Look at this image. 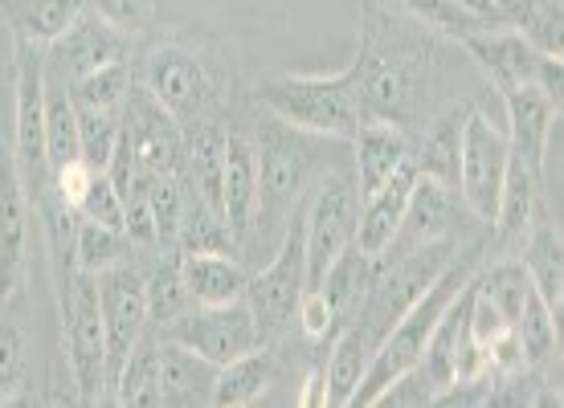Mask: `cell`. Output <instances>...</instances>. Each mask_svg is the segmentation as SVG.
I'll return each mask as SVG.
<instances>
[{
    "mask_svg": "<svg viewBox=\"0 0 564 408\" xmlns=\"http://www.w3.org/2000/svg\"><path fill=\"white\" fill-rule=\"evenodd\" d=\"M454 57L463 49L451 37L401 13L393 0H360L352 70L365 119L401 131L422 128L442 102L463 99L451 90Z\"/></svg>",
    "mask_w": 564,
    "mask_h": 408,
    "instance_id": "6da1fadb",
    "label": "cell"
},
{
    "mask_svg": "<svg viewBox=\"0 0 564 408\" xmlns=\"http://www.w3.org/2000/svg\"><path fill=\"white\" fill-rule=\"evenodd\" d=\"M135 82L181 123V131L229 119L250 90L229 37L197 25L155 29L135 49Z\"/></svg>",
    "mask_w": 564,
    "mask_h": 408,
    "instance_id": "7a4b0ae2",
    "label": "cell"
},
{
    "mask_svg": "<svg viewBox=\"0 0 564 408\" xmlns=\"http://www.w3.org/2000/svg\"><path fill=\"white\" fill-rule=\"evenodd\" d=\"M254 107V102H250ZM254 152H258V209L254 225L241 241V262L254 254H274L286 225L295 221L307 192L324 176L327 164H336L348 152L344 140H324L303 128H291L274 114L254 107Z\"/></svg>",
    "mask_w": 564,
    "mask_h": 408,
    "instance_id": "3957f363",
    "label": "cell"
},
{
    "mask_svg": "<svg viewBox=\"0 0 564 408\" xmlns=\"http://www.w3.org/2000/svg\"><path fill=\"white\" fill-rule=\"evenodd\" d=\"M45 262L57 298V343L78 405H107V339L99 278L74 266V238H45Z\"/></svg>",
    "mask_w": 564,
    "mask_h": 408,
    "instance_id": "277c9868",
    "label": "cell"
},
{
    "mask_svg": "<svg viewBox=\"0 0 564 408\" xmlns=\"http://www.w3.org/2000/svg\"><path fill=\"white\" fill-rule=\"evenodd\" d=\"M482 262H487V241H470V245L458 250V257H454L451 266L442 269L422 295L413 298V307L405 310V315L384 331L381 343H377L372 364H368L365 381H360V388H356L352 405L348 408H372L377 405V396H381L389 384L401 381L410 367H417L425 343H430V335H434L437 319L446 315V307H451L454 295L463 290L466 282L479 274Z\"/></svg>",
    "mask_w": 564,
    "mask_h": 408,
    "instance_id": "5b68a950",
    "label": "cell"
},
{
    "mask_svg": "<svg viewBox=\"0 0 564 408\" xmlns=\"http://www.w3.org/2000/svg\"><path fill=\"white\" fill-rule=\"evenodd\" d=\"M258 111L274 114L291 128H303L324 140H352L365 123L360 111V86H356L352 62L336 74H291L267 70L246 86Z\"/></svg>",
    "mask_w": 564,
    "mask_h": 408,
    "instance_id": "8992f818",
    "label": "cell"
},
{
    "mask_svg": "<svg viewBox=\"0 0 564 408\" xmlns=\"http://www.w3.org/2000/svg\"><path fill=\"white\" fill-rule=\"evenodd\" d=\"M360 184L352 172V147L327 164L303 205V254H307V286H319L327 266L356 241L360 221Z\"/></svg>",
    "mask_w": 564,
    "mask_h": 408,
    "instance_id": "52a82bcc",
    "label": "cell"
},
{
    "mask_svg": "<svg viewBox=\"0 0 564 408\" xmlns=\"http://www.w3.org/2000/svg\"><path fill=\"white\" fill-rule=\"evenodd\" d=\"M303 290H307V254H303V212H299L267 266L250 269V282H246V307L254 315L262 348H279L295 331Z\"/></svg>",
    "mask_w": 564,
    "mask_h": 408,
    "instance_id": "ba28073f",
    "label": "cell"
},
{
    "mask_svg": "<svg viewBox=\"0 0 564 408\" xmlns=\"http://www.w3.org/2000/svg\"><path fill=\"white\" fill-rule=\"evenodd\" d=\"M148 254L135 250L131 257L99 269V310H102V339H107V405L115 400V381L128 364L131 348L152 327L148 319Z\"/></svg>",
    "mask_w": 564,
    "mask_h": 408,
    "instance_id": "9c48e42d",
    "label": "cell"
},
{
    "mask_svg": "<svg viewBox=\"0 0 564 408\" xmlns=\"http://www.w3.org/2000/svg\"><path fill=\"white\" fill-rule=\"evenodd\" d=\"M13 155L29 197L54 184L45 159V49L21 37H13Z\"/></svg>",
    "mask_w": 564,
    "mask_h": 408,
    "instance_id": "30bf717a",
    "label": "cell"
},
{
    "mask_svg": "<svg viewBox=\"0 0 564 408\" xmlns=\"http://www.w3.org/2000/svg\"><path fill=\"white\" fill-rule=\"evenodd\" d=\"M437 241H463V245L466 241H487V225L466 209L458 188L417 176L405 217H401V229H397L393 245L384 254H410V250L437 245Z\"/></svg>",
    "mask_w": 564,
    "mask_h": 408,
    "instance_id": "8fae6325",
    "label": "cell"
},
{
    "mask_svg": "<svg viewBox=\"0 0 564 408\" xmlns=\"http://www.w3.org/2000/svg\"><path fill=\"white\" fill-rule=\"evenodd\" d=\"M160 339H169V343H184V348H193L197 355H205L209 364H229V360H238V355L254 352L262 348V339H258V323L250 307H246V298L238 302H221V307H184L181 315H172L169 323L152 327Z\"/></svg>",
    "mask_w": 564,
    "mask_h": 408,
    "instance_id": "7c38bea8",
    "label": "cell"
},
{
    "mask_svg": "<svg viewBox=\"0 0 564 408\" xmlns=\"http://www.w3.org/2000/svg\"><path fill=\"white\" fill-rule=\"evenodd\" d=\"M508 131L495 128L479 107H470L463 123V147H458V197L487 229H491L495 205H499L503 176H508Z\"/></svg>",
    "mask_w": 564,
    "mask_h": 408,
    "instance_id": "4fadbf2b",
    "label": "cell"
},
{
    "mask_svg": "<svg viewBox=\"0 0 564 408\" xmlns=\"http://www.w3.org/2000/svg\"><path fill=\"white\" fill-rule=\"evenodd\" d=\"M33 197L17 168L13 143H0V307H9L29 286V233H33Z\"/></svg>",
    "mask_w": 564,
    "mask_h": 408,
    "instance_id": "5bb4252c",
    "label": "cell"
},
{
    "mask_svg": "<svg viewBox=\"0 0 564 408\" xmlns=\"http://www.w3.org/2000/svg\"><path fill=\"white\" fill-rule=\"evenodd\" d=\"M140 42L119 33L115 25H107L95 9H86L78 21H74L62 37H57L50 49H45V74L57 78V82H78L86 74H99L115 62H128L135 57Z\"/></svg>",
    "mask_w": 564,
    "mask_h": 408,
    "instance_id": "9a60e30c",
    "label": "cell"
},
{
    "mask_svg": "<svg viewBox=\"0 0 564 408\" xmlns=\"http://www.w3.org/2000/svg\"><path fill=\"white\" fill-rule=\"evenodd\" d=\"M254 209H258V152H254V107H250V95L234 107L229 114V131H226V176H221V217H226L229 233L241 241L254 225Z\"/></svg>",
    "mask_w": 564,
    "mask_h": 408,
    "instance_id": "2e32d148",
    "label": "cell"
},
{
    "mask_svg": "<svg viewBox=\"0 0 564 408\" xmlns=\"http://www.w3.org/2000/svg\"><path fill=\"white\" fill-rule=\"evenodd\" d=\"M454 45L463 49V57L482 74V82L491 86L499 99L511 95V90H523V86H536L540 57L544 54L516 25L475 29V33L458 37Z\"/></svg>",
    "mask_w": 564,
    "mask_h": 408,
    "instance_id": "e0dca14e",
    "label": "cell"
},
{
    "mask_svg": "<svg viewBox=\"0 0 564 408\" xmlns=\"http://www.w3.org/2000/svg\"><path fill=\"white\" fill-rule=\"evenodd\" d=\"M135 164L148 176H181L184 164V131L160 102L143 90L140 82L131 86L128 111H123V135Z\"/></svg>",
    "mask_w": 564,
    "mask_h": 408,
    "instance_id": "ac0fdd59",
    "label": "cell"
},
{
    "mask_svg": "<svg viewBox=\"0 0 564 408\" xmlns=\"http://www.w3.org/2000/svg\"><path fill=\"white\" fill-rule=\"evenodd\" d=\"M470 107H475L470 99L442 102L422 128L410 131V164L417 168V176L458 188V147H463V123Z\"/></svg>",
    "mask_w": 564,
    "mask_h": 408,
    "instance_id": "d6986e66",
    "label": "cell"
},
{
    "mask_svg": "<svg viewBox=\"0 0 564 408\" xmlns=\"http://www.w3.org/2000/svg\"><path fill=\"white\" fill-rule=\"evenodd\" d=\"M503 111H508V143L511 155L523 159L532 172L549 176L544 164H549V147H552V131L561 123V107L540 90V86H523V90H511L503 95Z\"/></svg>",
    "mask_w": 564,
    "mask_h": 408,
    "instance_id": "ffe728a7",
    "label": "cell"
},
{
    "mask_svg": "<svg viewBox=\"0 0 564 408\" xmlns=\"http://www.w3.org/2000/svg\"><path fill=\"white\" fill-rule=\"evenodd\" d=\"M413 180H417V168L405 159L372 197L360 200V221H356V241H352L360 254L381 257L393 245L401 217H405V205H410Z\"/></svg>",
    "mask_w": 564,
    "mask_h": 408,
    "instance_id": "44dd1931",
    "label": "cell"
},
{
    "mask_svg": "<svg viewBox=\"0 0 564 408\" xmlns=\"http://www.w3.org/2000/svg\"><path fill=\"white\" fill-rule=\"evenodd\" d=\"M348 147H352V172L360 184V197H372L410 159V131L381 123V119H365L348 140Z\"/></svg>",
    "mask_w": 564,
    "mask_h": 408,
    "instance_id": "7402d4cb",
    "label": "cell"
},
{
    "mask_svg": "<svg viewBox=\"0 0 564 408\" xmlns=\"http://www.w3.org/2000/svg\"><path fill=\"white\" fill-rule=\"evenodd\" d=\"M217 364L197 355L184 343L160 339V400L164 408H200L213 405Z\"/></svg>",
    "mask_w": 564,
    "mask_h": 408,
    "instance_id": "603a6c76",
    "label": "cell"
},
{
    "mask_svg": "<svg viewBox=\"0 0 564 408\" xmlns=\"http://www.w3.org/2000/svg\"><path fill=\"white\" fill-rule=\"evenodd\" d=\"M86 9L90 0H0V25L9 37L50 49Z\"/></svg>",
    "mask_w": 564,
    "mask_h": 408,
    "instance_id": "cb8c5ba5",
    "label": "cell"
},
{
    "mask_svg": "<svg viewBox=\"0 0 564 408\" xmlns=\"http://www.w3.org/2000/svg\"><path fill=\"white\" fill-rule=\"evenodd\" d=\"M520 262L528 269V278L536 286V295L544 298V307L561 315L564 307V238L561 225L552 221V212L544 209L536 217V225L528 229V238L520 245Z\"/></svg>",
    "mask_w": 564,
    "mask_h": 408,
    "instance_id": "d4e9b609",
    "label": "cell"
},
{
    "mask_svg": "<svg viewBox=\"0 0 564 408\" xmlns=\"http://www.w3.org/2000/svg\"><path fill=\"white\" fill-rule=\"evenodd\" d=\"M181 278L197 307H221L246 298L250 269L238 254H181Z\"/></svg>",
    "mask_w": 564,
    "mask_h": 408,
    "instance_id": "484cf974",
    "label": "cell"
},
{
    "mask_svg": "<svg viewBox=\"0 0 564 408\" xmlns=\"http://www.w3.org/2000/svg\"><path fill=\"white\" fill-rule=\"evenodd\" d=\"M377 343L352 323H339L332 343L324 352V376H327V408H348L356 388L365 381L368 364H372Z\"/></svg>",
    "mask_w": 564,
    "mask_h": 408,
    "instance_id": "4316f807",
    "label": "cell"
},
{
    "mask_svg": "<svg viewBox=\"0 0 564 408\" xmlns=\"http://www.w3.org/2000/svg\"><path fill=\"white\" fill-rule=\"evenodd\" d=\"M279 381V348H254L229 364L217 367L213 405L217 408H250Z\"/></svg>",
    "mask_w": 564,
    "mask_h": 408,
    "instance_id": "83f0119b",
    "label": "cell"
},
{
    "mask_svg": "<svg viewBox=\"0 0 564 408\" xmlns=\"http://www.w3.org/2000/svg\"><path fill=\"white\" fill-rule=\"evenodd\" d=\"M516 339H520L523 364L561 384V315L544 307V298L532 290L516 319Z\"/></svg>",
    "mask_w": 564,
    "mask_h": 408,
    "instance_id": "f1b7e54d",
    "label": "cell"
},
{
    "mask_svg": "<svg viewBox=\"0 0 564 408\" xmlns=\"http://www.w3.org/2000/svg\"><path fill=\"white\" fill-rule=\"evenodd\" d=\"M123 408H164L160 400V335L152 327L143 331V339L131 348L128 364L115 381V400Z\"/></svg>",
    "mask_w": 564,
    "mask_h": 408,
    "instance_id": "f546056e",
    "label": "cell"
},
{
    "mask_svg": "<svg viewBox=\"0 0 564 408\" xmlns=\"http://www.w3.org/2000/svg\"><path fill=\"white\" fill-rule=\"evenodd\" d=\"M45 159H50V176L57 168H66V164H74V159H83L70 86L50 78V74H45Z\"/></svg>",
    "mask_w": 564,
    "mask_h": 408,
    "instance_id": "4dcf8cb0",
    "label": "cell"
},
{
    "mask_svg": "<svg viewBox=\"0 0 564 408\" xmlns=\"http://www.w3.org/2000/svg\"><path fill=\"white\" fill-rule=\"evenodd\" d=\"M368 278H372V257L360 254L356 245H348V250L327 266L319 290H324V298L332 302L339 323L360 307V298H365V290H368Z\"/></svg>",
    "mask_w": 564,
    "mask_h": 408,
    "instance_id": "1f68e13d",
    "label": "cell"
},
{
    "mask_svg": "<svg viewBox=\"0 0 564 408\" xmlns=\"http://www.w3.org/2000/svg\"><path fill=\"white\" fill-rule=\"evenodd\" d=\"M131 254H135V245H131L128 233L95 225V221H83V217H78V225H74V266L78 269L99 274V269L115 266V262H123V257H131Z\"/></svg>",
    "mask_w": 564,
    "mask_h": 408,
    "instance_id": "d6a6232c",
    "label": "cell"
},
{
    "mask_svg": "<svg viewBox=\"0 0 564 408\" xmlns=\"http://www.w3.org/2000/svg\"><path fill=\"white\" fill-rule=\"evenodd\" d=\"M29 376V335L13 319H0V405L25 400Z\"/></svg>",
    "mask_w": 564,
    "mask_h": 408,
    "instance_id": "836d02e7",
    "label": "cell"
},
{
    "mask_svg": "<svg viewBox=\"0 0 564 408\" xmlns=\"http://www.w3.org/2000/svg\"><path fill=\"white\" fill-rule=\"evenodd\" d=\"M78 114V140H83V159L95 164V168H107L115 143L123 135V114H107V111H83L74 107Z\"/></svg>",
    "mask_w": 564,
    "mask_h": 408,
    "instance_id": "e575fe53",
    "label": "cell"
},
{
    "mask_svg": "<svg viewBox=\"0 0 564 408\" xmlns=\"http://www.w3.org/2000/svg\"><path fill=\"white\" fill-rule=\"evenodd\" d=\"M90 9L135 42H143L148 33L160 29V0H90Z\"/></svg>",
    "mask_w": 564,
    "mask_h": 408,
    "instance_id": "d590c367",
    "label": "cell"
},
{
    "mask_svg": "<svg viewBox=\"0 0 564 408\" xmlns=\"http://www.w3.org/2000/svg\"><path fill=\"white\" fill-rule=\"evenodd\" d=\"M78 217L83 221H95V225H107V229H119V233H128V212H123V197H119V188L111 184L107 172H99L90 188L83 192L78 200Z\"/></svg>",
    "mask_w": 564,
    "mask_h": 408,
    "instance_id": "8d00e7d4",
    "label": "cell"
},
{
    "mask_svg": "<svg viewBox=\"0 0 564 408\" xmlns=\"http://www.w3.org/2000/svg\"><path fill=\"white\" fill-rule=\"evenodd\" d=\"M102 168H95V164H86V159H74V164H66V168L54 172V188L57 197L66 200L70 209H78V200H83V192L90 188V180L99 176Z\"/></svg>",
    "mask_w": 564,
    "mask_h": 408,
    "instance_id": "74e56055",
    "label": "cell"
},
{
    "mask_svg": "<svg viewBox=\"0 0 564 408\" xmlns=\"http://www.w3.org/2000/svg\"><path fill=\"white\" fill-rule=\"evenodd\" d=\"M458 4H463L466 13L482 16V21H487V25H508V21H503V16H499V9H495L491 0H458Z\"/></svg>",
    "mask_w": 564,
    "mask_h": 408,
    "instance_id": "f35d334b",
    "label": "cell"
},
{
    "mask_svg": "<svg viewBox=\"0 0 564 408\" xmlns=\"http://www.w3.org/2000/svg\"><path fill=\"white\" fill-rule=\"evenodd\" d=\"M536 4H544V9H552V4H561V0H536Z\"/></svg>",
    "mask_w": 564,
    "mask_h": 408,
    "instance_id": "ab89813d",
    "label": "cell"
}]
</instances>
